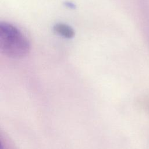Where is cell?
Masks as SVG:
<instances>
[{"instance_id":"2","label":"cell","mask_w":149,"mask_h":149,"mask_svg":"<svg viewBox=\"0 0 149 149\" xmlns=\"http://www.w3.org/2000/svg\"><path fill=\"white\" fill-rule=\"evenodd\" d=\"M54 30L61 36L71 38L74 36L73 29L69 26L64 23H58L54 26Z\"/></svg>"},{"instance_id":"3","label":"cell","mask_w":149,"mask_h":149,"mask_svg":"<svg viewBox=\"0 0 149 149\" xmlns=\"http://www.w3.org/2000/svg\"><path fill=\"white\" fill-rule=\"evenodd\" d=\"M1 149H17L13 143L10 141L9 137L5 134L3 136L2 134L1 136Z\"/></svg>"},{"instance_id":"1","label":"cell","mask_w":149,"mask_h":149,"mask_svg":"<svg viewBox=\"0 0 149 149\" xmlns=\"http://www.w3.org/2000/svg\"><path fill=\"white\" fill-rule=\"evenodd\" d=\"M30 49L28 40L19 29L6 22L0 23V50L3 54L20 58L27 55Z\"/></svg>"}]
</instances>
